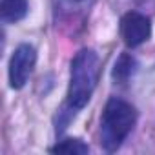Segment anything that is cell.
<instances>
[{"label": "cell", "mask_w": 155, "mask_h": 155, "mask_svg": "<svg viewBox=\"0 0 155 155\" xmlns=\"http://www.w3.org/2000/svg\"><path fill=\"white\" fill-rule=\"evenodd\" d=\"M99 81V57L93 49H81L71 60V73H69V88L68 99L64 108L60 110V128L75 117L91 99L95 86Z\"/></svg>", "instance_id": "6da1fadb"}, {"label": "cell", "mask_w": 155, "mask_h": 155, "mask_svg": "<svg viewBox=\"0 0 155 155\" xmlns=\"http://www.w3.org/2000/svg\"><path fill=\"white\" fill-rule=\"evenodd\" d=\"M137 122L135 108L117 97H111L101 117V144L106 151H117L131 133Z\"/></svg>", "instance_id": "7a4b0ae2"}, {"label": "cell", "mask_w": 155, "mask_h": 155, "mask_svg": "<svg viewBox=\"0 0 155 155\" xmlns=\"http://www.w3.org/2000/svg\"><path fill=\"white\" fill-rule=\"evenodd\" d=\"M37 64V49L31 44H20L9 60V86L13 90L24 88Z\"/></svg>", "instance_id": "3957f363"}, {"label": "cell", "mask_w": 155, "mask_h": 155, "mask_svg": "<svg viewBox=\"0 0 155 155\" xmlns=\"http://www.w3.org/2000/svg\"><path fill=\"white\" fill-rule=\"evenodd\" d=\"M120 35L126 46L137 48L151 37V20L139 11H128L120 20Z\"/></svg>", "instance_id": "277c9868"}, {"label": "cell", "mask_w": 155, "mask_h": 155, "mask_svg": "<svg viewBox=\"0 0 155 155\" xmlns=\"http://www.w3.org/2000/svg\"><path fill=\"white\" fill-rule=\"evenodd\" d=\"M91 2L93 0H55V8L60 18L71 24V22L81 20L90 11Z\"/></svg>", "instance_id": "5b68a950"}, {"label": "cell", "mask_w": 155, "mask_h": 155, "mask_svg": "<svg viewBox=\"0 0 155 155\" xmlns=\"http://www.w3.org/2000/svg\"><path fill=\"white\" fill-rule=\"evenodd\" d=\"M28 0H2V4H0V15L6 24H15L22 20L28 15Z\"/></svg>", "instance_id": "8992f818"}, {"label": "cell", "mask_w": 155, "mask_h": 155, "mask_svg": "<svg viewBox=\"0 0 155 155\" xmlns=\"http://www.w3.org/2000/svg\"><path fill=\"white\" fill-rule=\"evenodd\" d=\"M135 69H137L135 58H133L130 53H122V55L117 58L115 66H113V79H115L117 82L124 84V82H128L131 77H133Z\"/></svg>", "instance_id": "52a82bcc"}, {"label": "cell", "mask_w": 155, "mask_h": 155, "mask_svg": "<svg viewBox=\"0 0 155 155\" xmlns=\"http://www.w3.org/2000/svg\"><path fill=\"white\" fill-rule=\"evenodd\" d=\"M88 150H90L88 144H84L81 139H64L51 148L53 153H66V155H82L88 153Z\"/></svg>", "instance_id": "ba28073f"}]
</instances>
